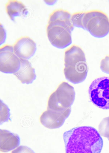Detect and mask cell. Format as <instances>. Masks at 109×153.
<instances>
[{
  "instance_id": "8992f818",
  "label": "cell",
  "mask_w": 109,
  "mask_h": 153,
  "mask_svg": "<svg viewBox=\"0 0 109 153\" xmlns=\"http://www.w3.org/2000/svg\"><path fill=\"white\" fill-rule=\"evenodd\" d=\"M46 32L49 41L56 47L64 48L72 43V31L63 27L47 25Z\"/></svg>"
},
{
  "instance_id": "277c9868",
  "label": "cell",
  "mask_w": 109,
  "mask_h": 153,
  "mask_svg": "<svg viewBox=\"0 0 109 153\" xmlns=\"http://www.w3.org/2000/svg\"><path fill=\"white\" fill-rule=\"evenodd\" d=\"M88 93L91 101L99 108L109 109V77L94 80L90 85Z\"/></svg>"
},
{
  "instance_id": "ac0fdd59",
  "label": "cell",
  "mask_w": 109,
  "mask_h": 153,
  "mask_svg": "<svg viewBox=\"0 0 109 153\" xmlns=\"http://www.w3.org/2000/svg\"><path fill=\"white\" fill-rule=\"evenodd\" d=\"M11 153H35L30 148L24 146H21L13 150Z\"/></svg>"
},
{
  "instance_id": "9a60e30c",
  "label": "cell",
  "mask_w": 109,
  "mask_h": 153,
  "mask_svg": "<svg viewBox=\"0 0 109 153\" xmlns=\"http://www.w3.org/2000/svg\"><path fill=\"white\" fill-rule=\"evenodd\" d=\"M98 129L99 134L109 140V117L103 119L99 125Z\"/></svg>"
},
{
  "instance_id": "30bf717a",
  "label": "cell",
  "mask_w": 109,
  "mask_h": 153,
  "mask_svg": "<svg viewBox=\"0 0 109 153\" xmlns=\"http://www.w3.org/2000/svg\"><path fill=\"white\" fill-rule=\"evenodd\" d=\"M71 14L66 10L58 9L54 10L49 16L47 25L63 27L71 31L74 29L71 20Z\"/></svg>"
},
{
  "instance_id": "7c38bea8",
  "label": "cell",
  "mask_w": 109,
  "mask_h": 153,
  "mask_svg": "<svg viewBox=\"0 0 109 153\" xmlns=\"http://www.w3.org/2000/svg\"><path fill=\"white\" fill-rule=\"evenodd\" d=\"M0 131L1 152H7L19 146L20 138L17 135L4 129H1Z\"/></svg>"
},
{
  "instance_id": "7a4b0ae2",
  "label": "cell",
  "mask_w": 109,
  "mask_h": 153,
  "mask_svg": "<svg viewBox=\"0 0 109 153\" xmlns=\"http://www.w3.org/2000/svg\"><path fill=\"white\" fill-rule=\"evenodd\" d=\"M83 28L92 35L102 37L109 32V19L103 11L93 10L85 11L82 20Z\"/></svg>"
},
{
  "instance_id": "d6986e66",
  "label": "cell",
  "mask_w": 109,
  "mask_h": 153,
  "mask_svg": "<svg viewBox=\"0 0 109 153\" xmlns=\"http://www.w3.org/2000/svg\"><path fill=\"white\" fill-rule=\"evenodd\" d=\"M46 1V2L47 3L49 4H52V3L53 4L54 2H55V1H51V2H50L49 1Z\"/></svg>"
},
{
  "instance_id": "ba28073f",
  "label": "cell",
  "mask_w": 109,
  "mask_h": 153,
  "mask_svg": "<svg viewBox=\"0 0 109 153\" xmlns=\"http://www.w3.org/2000/svg\"><path fill=\"white\" fill-rule=\"evenodd\" d=\"M88 71V65L86 61L64 64L63 69L66 78L75 84L81 82L85 79Z\"/></svg>"
},
{
  "instance_id": "6da1fadb",
  "label": "cell",
  "mask_w": 109,
  "mask_h": 153,
  "mask_svg": "<svg viewBox=\"0 0 109 153\" xmlns=\"http://www.w3.org/2000/svg\"><path fill=\"white\" fill-rule=\"evenodd\" d=\"M66 153H100L103 141L95 128L85 126L73 128L63 134Z\"/></svg>"
},
{
  "instance_id": "52a82bcc",
  "label": "cell",
  "mask_w": 109,
  "mask_h": 153,
  "mask_svg": "<svg viewBox=\"0 0 109 153\" xmlns=\"http://www.w3.org/2000/svg\"><path fill=\"white\" fill-rule=\"evenodd\" d=\"M71 111V107L63 110L47 109L41 115V124L48 128H58L62 126Z\"/></svg>"
},
{
  "instance_id": "8fae6325",
  "label": "cell",
  "mask_w": 109,
  "mask_h": 153,
  "mask_svg": "<svg viewBox=\"0 0 109 153\" xmlns=\"http://www.w3.org/2000/svg\"><path fill=\"white\" fill-rule=\"evenodd\" d=\"M20 65L13 74L22 83L28 84L35 79V70L27 59H20Z\"/></svg>"
},
{
  "instance_id": "e0dca14e",
  "label": "cell",
  "mask_w": 109,
  "mask_h": 153,
  "mask_svg": "<svg viewBox=\"0 0 109 153\" xmlns=\"http://www.w3.org/2000/svg\"><path fill=\"white\" fill-rule=\"evenodd\" d=\"M100 68L104 72L109 74V55L102 59L100 63Z\"/></svg>"
},
{
  "instance_id": "5bb4252c",
  "label": "cell",
  "mask_w": 109,
  "mask_h": 153,
  "mask_svg": "<svg viewBox=\"0 0 109 153\" xmlns=\"http://www.w3.org/2000/svg\"><path fill=\"white\" fill-rule=\"evenodd\" d=\"M6 12L9 17L14 21L15 17L24 13L27 10L25 5L20 1L10 0L5 5Z\"/></svg>"
},
{
  "instance_id": "4fadbf2b",
  "label": "cell",
  "mask_w": 109,
  "mask_h": 153,
  "mask_svg": "<svg viewBox=\"0 0 109 153\" xmlns=\"http://www.w3.org/2000/svg\"><path fill=\"white\" fill-rule=\"evenodd\" d=\"M86 61L85 53L81 48L73 45L64 52V64L74 62Z\"/></svg>"
},
{
  "instance_id": "3957f363",
  "label": "cell",
  "mask_w": 109,
  "mask_h": 153,
  "mask_svg": "<svg viewBox=\"0 0 109 153\" xmlns=\"http://www.w3.org/2000/svg\"><path fill=\"white\" fill-rule=\"evenodd\" d=\"M75 95L73 87L66 82H62L49 96L47 109L63 110L71 107Z\"/></svg>"
},
{
  "instance_id": "9c48e42d",
  "label": "cell",
  "mask_w": 109,
  "mask_h": 153,
  "mask_svg": "<svg viewBox=\"0 0 109 153\" xmlns=\"http://www.w3.org/2000/svg\"><path fill=\"white\" fill-rule=\"evenodd\" d=\"M14 52L20 59H28L32 57L36 50L35 42L28 36L18 39L13 46Z\"/></svg>"
},
{
  "instance_id": "5b68a950",
  "label": "cell",
  "mask_w": 109,
  "mask_h": 153,
  "mask_svg": "<svg viewBox=\"0 0 109 153\" xmlns=\"http://www.w3.org/2000/svg\"><path fill=\"white\" fill-rule=\"evenodd\" d=\"M20 59L15 53L13 46L6 44L0 49V70L5 73L16 72L20 65Z\"/></svg>"
},
{
  "instance_id": "2e32d148",
  "label": "cell",
  "mask_w": 109,
  "mask_h": 153,
  "mask_svg": "<svg viewBox=\"0 0 109 153\" xmlns=\"http://www.w3.org/2000/svg\"><path fill=\"white\" fill-rule=\"evenodd\" d=\"M85 11L76 12L71 14V20L74 26L83 28L82 20Z\"/></svg>"
}]
</instances>
